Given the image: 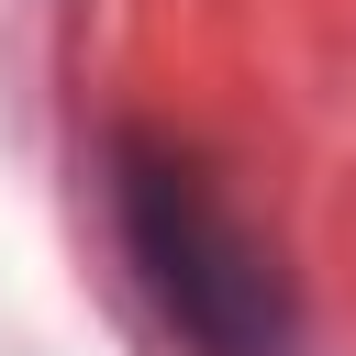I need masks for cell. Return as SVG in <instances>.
<instances>
[{"instance_id":"obj_1","label":"cell","mask_w":356,"mask_h":356,"mask_svg":"<svg viewBox=\"0 0 356 356\" xmlns=\"http://www.w3.org/2000/svg\"><path fill=\"white\" fill-rule=\"evenodd\" d=\"M111 234H122L156 323L189 356H289L300 345L278 245L245 222V200L178 134H111Z\"/></svg>"}]
</instances>
